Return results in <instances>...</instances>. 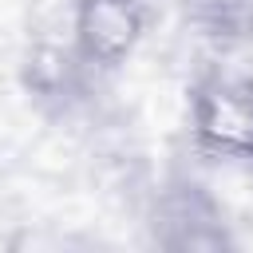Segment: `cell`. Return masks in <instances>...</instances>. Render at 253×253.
<instances>
[{"label":"cell","mask_w":253,"mask_h":253,"mask_svg":"<svg viewBox=\"0 0 253 253\" xmlns=\"http://www.w3.org/2000/svg\"><path fill=\"white\" fill-rule=\"evenodd\" d=\"M206 24L237 43H253V0H202Z\"/></svg>","instance_id":"3"},{"label":"cell","mask_w":253,"mask_h":253,"mask_svg":"<svg viewBox=\"0 0 253 253\" xmlns=\"http://www.w3.org/2000/svg\"><path fill=\"white\" fill-rule=\"evenodd\" d=\"M75 32L87 59L119 63L142 32V12L134 0H83L75 16Z\"/></svg>","instance_id":"2"},{"label":"cell","mask_w":253,"mask_h":253,"mask_svg":"<svg viewBox=\"0 0 253 253\" xmlns=\"http://www.w3.org/2000/svg\"><path fill=\"white\" fill-rule=\"evenodd\" d=\"M194 130L210 150L253 162V79L249 75L206 79L194 91Z\"/></svg>","instance_id":"1"}]
</instances>
